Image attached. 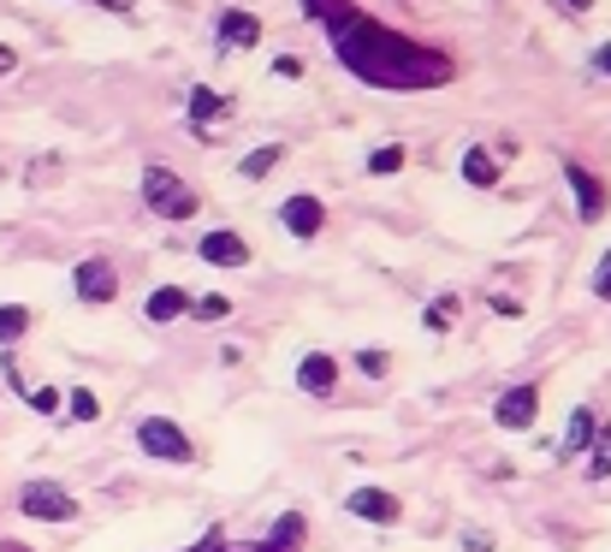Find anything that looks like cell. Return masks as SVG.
<instances>
[{
  "label": "cell",
  "mask_w": 611,
  "mask_h": 552,
  "mask_svg": "<svg viewBox=\"0 0 611 552\" xmlns=\"http://www.w3.org/2000/svg\"><path fill=\"white\" fill-rule=\"evenodd\" d=\"M321 24L333 36V54L345 60V72L374 84V90H440V84L457 78L451 54L416 42V36H398L392 24L368 18L356 0H327Z\"/></svg>",
  "instance_id": "obj_1"
},
{
  "label": "cell",
  "mask_w": 611,
  "mask_h": 552,
  "mask_svg": "<svg viewBox=\"0 0 611 552\" xmlns=\"http://www.w3.org/2000/svg\"><path fill=\"white\" fill-rule=\"evenodd\" d=\"M143 203L155 208L161 220H190L196 215V191H190L173 167H149L143 172Z\"/></svg>",
  "instance_id": "obj_2"
},
{
  "label": "cell",
  "mask_w": 611,
  "mask_h": 552,
  "mask_svg": "<svg viewBox=\"0 0 611 552\" xmlns=\"http://www.w3.org/2000/svg\"><path fill=\"white\" fill-rule=\"evenodd\" d=\"M303 541H309V523H303L297 511H285V517L273 523V535H267V541H256V547H232L220 529H214L208 541H196L190 552H303Z\"/></svg>",
  "instance_id": "obj_3"
},
{
  "label": "cell",
  "mask_w": 611,
  "mask_h": 552,
  "mask_svg": "<svg viewBox=\"0 0 611 552\" xmlns=\"http://www.w3.org/2000/svg\"><path fill=\"white\" fill-rule=\"evenodd\" d=\"M18 511L24 517H36V523H72L78 517V499H72L60 482H24Z\"/></svg>",
  "instance_id": "obj_4"
},
{
  "label": "cell",
  "mask_w": 611,
  "mask_h": 552,
  "mask_svg": "<svg viewBox=\"0 0 611 552\" xmlns=\"http://www.w3.org/2000/svg\"><path fill=\"white\" fill-rule=\"evenodd\" d=\"M137 446L149 451V458H161V463H190L196 451H190V434L178 428V422L167 416H143L137 422Z\"/></svg>",
  "instance_id": "obj_5"
},
{
  "label": "cell",
  "mask_w": 611,
  "mask_h": 552,
  "mask_svg": "<svg viewBox=\"0 0 611 552\" xmlns=\"http://www.w3.org/2000/svg\"><path fill=\"white\" fill-rule=\"evenodd\" d=\"M534 416H540V386H534V381L505 386L499 405H493V422H499V428H511V434H529Z\"/></svg>",
  "instance_id": "obj_6"
},
{
  "label": "cell",
  "mask_w": 611,
  "mask_h": 552,
  "mask_svg": "<svg viewBox=\"0 0 611 552\" xmlns=\"http://www.w3.org/2000/svg\"><path fill=\"white\" fill-rule=\"evenodd\" d=\"M345 511L351 517H362V523H374V529H392V523L404 517L398 493H386V487H356V493L345 499Z\"/></svg>",
  "instance_id": "obj_7"
},
{
  "label": "cell",
  "mask_w": 611,
  "mask_h": 552,
  "mask_svg": "<svg viewBox=\"0 0 611 552\" xmlns=\"http://www.w3.org/2000/svg\"><path fill=\"white\" fill-rule=\"evenodd\" d=\"M72 285H78V297H84V304H113V297H119V273H113V261H101V256L78 261Z\"/></svg>",
  "instance_id": "obj_8"
},
{
  "label": "cell",
  "mask_w": 611,
  "mask_h": 552,
  "mask_svg": "<svg viewBox=\"0 0 611 552\" xmlns=\"http://www.w3.org/2000/svg\"><path fill=\"white\" fill-rule=\"evenodd\" d=\"M564 179H570V191H576V208H582V220L594 226V220L606 215V203H611L606 179H600V172H588L582 161H570V167H564Z\"/></svg>",
  "instance_id": "obj_9"
},
{
  "label": "cell",
  "mask_w": 611,
  "mask_h": 552,
  "mask_svg": "<svg viewBox=\"0 0 611 552\" xmlns=\"http://www.w3.org/2000/svg\"><path fill=\"white\" fill-rule=\"evenodd\" d=\"M279 226H285L291 238H321V226H327V208H321V196H309V191L285 196V208H279Z\"/></svg>",
  "instance_id": "obj_10"
},
{
  "label": "cell",
  "mask_w": 611,
  "mask_h": 552,
  "mask_svg": "<svg viewBox=\"0 0 611 552\" xmlns=\"http://www.w3.org/2000/svg\"><path fill=\"white\" fill-rule=\"evenodd\" d=\"M297 386L309 398H333V386H339V362L327 357V350H309V357L297 362Z\"/></svg>",
  "instance_id": "obj_11"
},
{
  "label": "cell",
  "mask_w": 611,
  "mask_h": 552,
  "mask_svg": "<svg viewBox=\"0 0 611 552\" xmlns=\"http://www.w3.org/2000/svg\"><path fill=\"white\" fill-rule=\"evenodd\" d=\"M262 42V18L256 12H220V48H238V54H244V48H256Z\"/></svg>",
  "instance_id": "obj_12"
},
{
  "label": "cell",
  "mask_w": 611,
  "mask_h": 552,
  "mask_svg": "<svg viewBox=\"0 0 611 552\" xmlns=\"http://www.w3.org/2000/svg\"><path fill=\"white\" fill-rule=\"evenodd\" d=\"M226 113H232V102H226V95H214V90H202V84H196V90H190V131H196L202 137V143H208V125L214 119H226Z\"/></svg>",
  "instance_id": "obj_13"
},
{
  "label": "cell",
  "mask_w": 611,
  "mask_h": 552,
  "mask_svg": "<svg viewBox=\"0 0 611 552\" xmlns=\"http://www.w3.org/2000/svg\"><path fill=\"white\" fill-rule=\"evenodd\" d=\"M202 261H214V268H244L250 244L238 232H208V238H202Z\"/></svg>",
  "instance_id": "obj_14"
},
{
  "label": "cell",
  "mask_w": 611,
  "mask_h": 552,
  "mask_svg": "<svg viewBox=\"0 0 611 552\" xmlns=\"http://www.w3.org/2000/svg\"><path fill=\"white\" fill-rule=\"evenodd\" d=\"M594 434H600V422H594V410H588V405H576V410H570V434H564V446H558V463L582 458V451L594 446Z\"/></svg>",
  "instance_id": "obj_15"
},
{
  "label": "cell",
  "mask_w": 611,
  "mask_h": 552,
  "mask_svg": "<svg viewBox=\"0 0 611 552\" xmlns=\"http://www.w3.org/2000/svg\"><path fill=\"white\" fill-rule=\"evenodd\" d=\"M190 309H196V297H190L184 285H161V292L149 297V321H161V328L178 321V316H190Z\"/></svg>",
  "instance_id": "obj_16"
},
{
  "label": "cell",
  "mask_w": 611,
  "mask_h": 552,
  "mask_svg": "<svg viewBox=\"0 0 611 552\" xmlns=\"http://www.w3.org/2000/svg\"><path fill=\"white\" fill-rule=\"evenodd\" d=\"M463 179L475 184V191H493V184H499V161H493L487 149H463Z\"/></svg>",
  "instance_id": "obj_17"
},
{
  "label": "cell",
  "mask_w": 611,
  "mask_h": 552,
  "mask_svg": "<svg viewBox=\"0 0 611 552\" xmlns=\"http://www.w3.org/2000/svg\"><path fill=\"white\" fill-rule=\"evenodd\" d=\"M279 161H285V149H279V143H262V149H250V155L238 161V172H244V179H267Z\"/></svg>",
  "instance_id": "obj_18"
},
{
  "label": "cell",
  "mask_w": 611,
  "mask_h": 552,
  "mask_svg": "<svg viewBox=\"0 0 611 552\" xmlns=\"http://www.w3.org/2000/svg\"><path fill=\"white\" fill-rule=\"evenodd\" d=\"M30 333V309L24 304H0V345H12V338Z\"/></svg>",
  "instance_id": "obj_19"
},
{
  "label": "cell",
  "mask_w": 611,
  "mask_h": 552,
  "mask_svg": "<svg viewBox=\"0 0 611 552\" xmlns=\"http://www.w3.org/2000/svg\"><path fill=\"white\" fill-rule=\"evenodd\" d=\"M594 458H588V475H594V482H606V475H611V422H606V428L600 434H594Z\"/></svg>",
  "instance_id": "obj_20"
},
{
  "label": "cell",
  "mask_w": 611,
  "mask_h": 552,
  "mask_svg": "<svg viewBox=\"0 0 611 552\" xmlns=\"http://www.w3.org/2000/svg\"><path fill=\"white\" fill-rule=\"evenodd\" d=\"M356 369H362L368 381H386V374H392V357H386V350H356Z\"/></svg>",
  "instance_id": "obj_21"
},
{
  "label": "cell",
  "mask_w": 611,
  "mask_h": 552,
  "mask_svg": "<svg viewBox=\"0 0 611 552\" xmlns=\"http://www.w3.org/2000/svg\"><path fill=\"white\" fill-rule=\"evenodd\" d=\"M66 410H72V422H96L101 416V405H96V393H89V386H78V393L66 398Z\"/></svg>",
  "instance_id": "obj_22"
},
{
  "label": "cell",
  "mask_w": 611,
  "mask_h": 552,
  "mask_svg": "<svg viewBox=\"0 0 611 552\" xmlns=\"http://www.w3.org/2000/svg\"><path fill=\"white\" fill-rule=\"evenodd\" d=\"M398 167H404V149H398V143L368 155V172H374V179H386V172H398Z\"/></svg>",
  "instance_id": "obj_23"
},
{
  "label": "cell",
  "mask_w": 611,
  "mask_h": 552,
  "mask_svg": "<svg viewBox=\"0 0 611 552\" xmlns=\"http://www.w3.org/2000/svg\"><path fill=\"white\" fill-rule=\"evenodd\" d=\"M451 316H457V297H440V304L428 309V333H451Z\"/></svg>",
  "instance_id": "obj_24"
},
{
  "label": "cell",
  "mask_w": 611,
  "mask_h": 552,
  "mask_svg": "<svg viewBox=\"0 0 611 552\" xmlns=\"http://www.w3.org/2000/svg\"><path fill=\"white\" fill-rule=\"evenodd\" d=\"M190 316H202V321H226V316H232V297H220V292H214V297H202V304L190 309Z\"/></svg>",
  "instance_id": "obj_25"
},
{
  "label": "cell",
  "mask_w": 611,
  "mask_h": 552,
  "mask_svg": "<svg viewBox=\"0 0 611 552\" xmlns=\"http://www.w3.org/2000/svg\"><path fill=\"white\" fill-rule=\"evenodd\" d=\"M594 297H606L611 304V249L600 256V268H594Z\"/></svg>",
  "instance_id": "obj_26"
},
{
  "label": "cell",
  "mask_w": 611,
  "mask_h": 552,
  "mask_svg": "<svg viewBox=\"0 0 611 552\" xmlns=\"http://www.w3.org/2000/svg\"><path fill=\"white\" fill-rule=\"evenodd\" d=\"M24 398H30L42 416H48V410H60V393H54V386H36V393H24Z\"/></svg>",
  "instance_id": "obj_27"
},
{
  "label": "cell",
  "mask_w": 611,
  "mask_h": 552,
  "mask_svg": "<svg viewBox=\"0 0 611 552\" xmlns=\"http://www.w3.org/2000/svg\"><path fill=\"white\" fill-rule=\"evenodd\" d=\"M273 72H279V78H303V60H291V54H279V60H273Z\"/></svg>",
  "instance_id": "obj_28"
},
{
  "label": "cell",
  "mask_w": 611,
  "mask_h": 552,
  "mask_svg": "<svg viewBox=\"0 0 611 552\" xmlns=\"http://www.w3.org/2000/svg\"><path fill=\"white\" fill-rule=\"evenodd\" d=\"M463 547H469V552H493V535H481V529H469V535H463Z\"/></svg>",
  "instance_id": "obj_29"
},
{
  "label": "cell",
  "mask_w": 611,
  "mask_h": 552,
  "mask_svg": "<svg viewBox=\"0 0 611 552\" xmlns=\"http://www.w3.org/2000/svg\"><path fill=\"white\" fill-rule=\"evenodd\" d=\"M12 66H18V54H12V48H7V42H0V78H7V72H12Z\"/></svg>",
  "instance_id": "obj_30"
},
{
  "label": "cell",
  "mask_w": 611,
  "mask_h": 552,
  "mask_svg": "<svg viewBox=\"0 0 611 552\" xmlns=\"http://www.w3.org/2000/svg\"><path fill=\"white\" fill-rule=\"evenodd\" d=\"M594 66H600V72H611V42H600V48H594Z\"/></svg>",
  "instance_id": "obj_31"
},
{
  "label": "cell",
  "mask_w": 611,
  "mask_h": 552,
  "mask_svg": "<svg viewBox=\"0 0 611 552\" xmlns=\"http://www.w3.org/2000/svg\"><path fill=\"white\" fill-rule=\"evenodd\" d=\"M96 7H107V12H131L137 0H96Z\"/></svg>",
  "instance_id": "obj_32"
},
{
  "label": "cell",
  "mask_w": 611,
  "mask_h": 552,
  "mask_svg": "<svg viewBox=\"0 0 611 552\" xmlns=\"http://www.w3.org/2000/svg\"><path fill=\"white\" fill-rule=\"evenodd\" d=\"M564 7H576V12H588V7H594V0H564Z\"/></svg>",
  "instance_id": "obj_33"
},
{
  "label": "cell",
  "mask_w": 611,
  "mask_h": 552,
  "mask_svg": "<svg viewBox=\"0 0 611 552\" xmlns=\"http://www.w3.org/2000/svg\"><path fill=\"white\" fill-rule=\"evenodd\" d=\"M0 552H24V547L18 541H0Z\"/></svg>",
  "instance_id": "obj_34"
}]
</instances>
